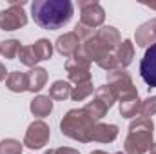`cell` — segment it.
Masks as SVG:
<instances>
[{"mask_svg":"<svg viewBox=\"0 0 156 154\" xmlns=\"http://www.w3.org/2000/svg\"><path fill=\"white\" fill-rule=\"evenodd\" d=\"M73 33H75L78 38H80V42H82V40L85 42V40H89L91 37H93V29L85 27L83 24H76V26H75V31H73Z\"/></svg>","mask_w":156,"mask_h":154,"instance_id":"29","label":"cell"},{"mask_svg":"<svg viewBox=\"0 0 156 154\" xmlns=\"http://www.w3.org/2000/svg\"><path fill=\"white\" fill-rule=\"evenodd\" d=\"M147 7H151V9H156V4H145Z\"/></svg>","mask_w":156,"mask_h":154,"instance_id":"34","label":"cell"},{"mask_svg":"<svg viewBox=\"0 0 156 154\" xmlns=\"http://www.w3.org/2000/svg\"><path fill=\"white\" fill-rule=\"evenodd\" d=\"M147 154H156V143L151 145V149H149V152H147Z\"/></svg>","mask_w":156,"mask_h":154,"instance_id":"32","label":"cell"},{"mask_svg":"<svg viewBox=\"0 0 156 154\" xmlns=\"http://www.w3.org/2000/svg\"><path fill=\"white\" fill-rule=\"evenodd\" d=\"M93 91H94V85H93L91 80L83 82V83H78L76 87H73V91H71V98H73V102H82V100L89 98L93 94Z\"/></svg>","mask_w":156,"mask_h":154,"instance_id":"22","label":"cell"},{"mask_svg":"<svg viewBox=\"0 0 156 154\" xmlns=\"http://www.w3.org/2000/svg\"><path fill=\"white\" fill-rule=\"evenodd\" d=\"M71 91H73V87H71V83L69 82H66V80H56L51 87H49V98L51 100H67V98H71Z\"/></svg>","mask_w":156,"mask_h":154,"instance_id":"17","label":"cell"},{"mask_svg":"<svg viewBox=\"0 0 156 154\" xmlns=\"http://www.w3.org/2000/svg\"><path fill=\"white\" fill-rule=\"evenodd\" d=\"M154 123L151 118L138 116L129 125V134L125 138V154H145L153 145Z\"/></svg>","mask_w":156,"mask_h":154,"instance_id":"3","label":"cell"},{"mask_svg":"<svg viewBox=\"0 0 156 154\" xmlns=\"http://www.w3.org/2000/svg\"><path fill=\"white\" fill-rule=\"evenodd\" d=\"M118 136V127L113 123H96L91 134V142H100V143H111Z\"/></svg>","mask_w":156,"mask_h":154,"instance_id":"13","label":"cell"},{"mask_svg":"<svg viewBox=\"0 0 156 154\" xmlns=\"http://www.w3.org/2000/svg\"><path fill=\"white\" fill-rule=\"evenodd\" d=\"M49 136H51V129L45 121L42 120H37L33 121L27 131H26V136H24V145L37 151V149H42L44 145H47L49 142Z\"/></svg>","mask_w":156,"mask_h":154,"instance_id":"7","label":"cell"},{"mask_svg":"<svg viewBox=\"0 0 156 154\" xmlns=\"http://www.w3.org/2000/svg\"><path fill=\"white\" fill-rule=\"evenodd\" d=\"M29 109H31V113L35 116L44 118V116H47L53 111V100H51L49 96H42V94H40V96H37V98L31 102Z\"/></svg>","mask_w":156,"mask_h":154,"instance_id":"18","label":"cell"},{"mask_svg":"<svg viewBox=\"0 0 156 154\" xmlns=\"http://www.w3.org/2000/svg\"><path fill=\"white\" fill-rule=\"evenodd\" d=\"M96 38H100L104 44H107L111 49H116L118 45H120V33H118L116 27H113V26H104V27H100L98 31H96V35H94Z\"/></svg>","mask_w":156,"mask_h":154,"instance_id":"16","label":"cell"},{"mask_svg":"<svg viewBox=\"0 0 156 154\" xmlns=\"http://www.w3.org/2000/svg\"><path fill=\"white\" fill-rule=\"evenodd\" d=\"M115 154H125V152H115Z\"/></svg>","mask_w":156,"mask_h":154,"instance_id":"36","label":"cell"},{"mask_svg":"<svg viewBox=\"0 0 156 154\" xmlns=\"http://www.w3.org/2000/svg\"><path fill=\"white\" fill-rule=\"evenodd\" d=\"M18 58L27 67H37V64L40 62L37 53H35V49H33V45H22L20 51H18Z\"/></svg>","mask_w":156,"mask_h":154,"instance_id":"23","label":"cell"},{"mask_svg":"<svg viewBox=\"0 0 156 154\" xmlns=\"http://www.w3.org/2000/svg\"><path fill=\"white\" fill-rule=\"evenodd\" d=\"M20 42L18 40H5V42H2L0 44V54L4 56V58H7V60H13L15 56H18V51H20Z\"/></svg>","mask_w":156,"mask_h":154,"instance_id":"25","label":"cell"},{"mask_svg":"<svg viewBox=\"0 0 156 154\" xmlns=\"http://www.w3.org/2000/svg\"><path fill=\"white\" fill-rule=\"evenodd\" d=\"M26 80H27V91L38 93L44 89V85L47 82V71L44 67H33L29 73H26Z\"/></svg>","mask_w":156,"mask_h":154,"instance_id":"14","label":"cell"},{"mask_svg":"<svg viewBox=\"0 0 156 154\" xmlns=\"http://www.w3.org/2000/svg\"><path fill=\"white\" fill-rule=\"evenodd\" d=\"M73 2L69 0H35L31 4V13L35 24L42 29H60L73 16Z\"/></svg>","mask_w":156,"mask_h":154,"instance_id":"1","label":"cell"},{"mask_svg":"<svg viewBox=\"0 0 156 154\" xmlns=\"http://www.w3.org/2000/svg\"><path fill=\"white\" fill-rule=\"evenodd\" d=\"M91 154H107V152H105V151H93Z\"/></svg>","mask_w":156,"mask_h":154,"instance_id":"33","label":"cell"},{"mask_svg":"<svg viewBox=\"0 0 156 154\" xmlns=\"http://www.w3.org/2000/svg\"><path fill=\"white\" fill-rule=\"evenodd\" d=\"M33 49H35V53H37V56H38L40 62H42V60H49V58L53 56V44L45 38L37 40L35 45H33Z\"/></svg>","mask_w":156,"mask_h":154,"instance_id":"26","label":"cell"},{"mask_svg":"<svg viewBox=\"0 0 156 154\" xmlns=\"http://www.w3.org/2000/svg\"><path fill=\"white\" fill-rule=\"evenodd\" d=\"M140 98H129V100H122L120 102V114L123 118H136L140 116Z\"/></svg>","mask_w":156,"mask_h":154,"instance_id":"20","label":"cell"},{"mask_svg":"<svg viewBox=\"0 0 156 154\" xmlns=\"http://www.w3.org/2000/svg\"><path fill=\"white\" fill-rule=\"evenodd\" d=\"M66 71H67L69 80L75 82L76 85L83 83V82H89L91 80V62L82 53H76L75 56H71L66 62Z\"/></svg>","mask_w":156,"mask_h":154,"instance_id":"6","label":"cell"},{"mask_svg":"<svg viewBox=\"0 0 156 154\" xmlns=\"http://www.w3.org/2000/svg\"><path fill=\"white\" fill-rule=\"evenodd\" d=\"M83 111L91 116L94 121H98V120H102L104 116L107 114V111H109V109H107V107H105L100 100H96V98H94V100L87 102V105L83 107Z\"/></svg>","mask_w":156,"mask_h":154,"instance_id":"21","label":"cell"},{"mask_svg":"<svg viewBox=\"0 0 156 154\" xmlns=\"http://www.w3.org/2000/svg\"><path fill=\"white\" fill-rule=\"evenodd\" d=\"M115 54H116L118 65H120L122 69H125L127 65H131V62H133V58H134V44H133L131 40L120 42V45L116 47Z\"/></svg>","mask_w":156,"mask_h":154,"instance_id":"15","label":"cell"},{"mask_svg":"<svg viewBox=\"0 0 156 154\" xmlns=\"http://www.w3.org/2000/svg\"><path fill=\"white\" fill-rule=\"evenodd\" d=\"M78 53H82L89 62H94V64H98L102 58H105L107 54H111V53H115V49H111L107 44H104L100 38H96V37H91L89 40H85L82 45H80V49H78Z\"/></svg>","mask_w":156,"mask_h":154,"instance_id":"9","label":"cell"},{"mask_svg":"<svg viewBox=\"0 0 156 154\" xmlns=\"http://www.w3.org/2000/svg\"><path fill=\"white\" fill-rule=\"evenodd\" d=\"M44 154H55V151H53V149H49V151H45Z\"/></svg>","mask_w":156,"mask_h":154,"instance_id":"35","label":"cell"},{"mask_svg":"<svg viewBox=\"0 0 156 154\" xmlns=\"http://www.w3.org/2000/svg\"><path fill=\"white\" fill-rule=\"evenodd\" d=\"M80 45H82V42H80V38H78L75 33H64L62 37H58L56 42H55L56 51L62 56H66V58L75 56L78 53V49H80Z\"/></svg>","mask_w":156,"mask_h":154,"instance_id":"11","label":"cell"},{"mask_svg":"<svg viewBox=\"0 0 156 154\" xmlns=\"http://www.w3.org/2000/svg\"><path fill=\"white\" fill-rule=\"evenodd\" d=\"M5 85L11 93H24L27 91V80H26V75L20 73V71H13L9 73L7 78H5Z\"/></svg>","mask_w":156,"mask_h":154,"instance_id":"19","label":"cell"},{"mask_svg":"<svg viewBox=\"0 0 156 154\" xmlns=\"http://www.w3.org/2000/svg\"><path fill=\"white\" fill-rule=\"evenodd\" d=\"M26 2H11L7 9L0 11V29L16 31L27 24V15L24 11Z\"/></svg>","mask_w":156,"mask_h":154,"instance_id":"5","label":"cell"},{"mask_svg":"<svg viewBox=\"0 0 156 154\" xmlns=\"http://www.w3.org/2000/svg\"><path fill=\"white\" fill-rule=\"evenodd\" d=\"M5 78H7V71H5V67L0 64V82H2V80H5Z\"/></svg>","mask_w":156,"mask_h":154,"instance_id":"31","label":"cell"},{"mask_svg":"<svg viewBox=\"0 0 156 154\" xmlns=\"http://www.w3.org/2000/svg\"><path fill=\"white\" fill-rule=\"evenodd\" d=\"M55 154H80L76 149H71V147H60V149H55Z\"/></svg>","mask_w":156,"mask_h":154,"instance_id":"30","label":"cell"},{"mask_svg":"<svg viewBox=\"0 0 156 154\" xmlns=\"http://www.w3.org/2000/svg\"><path fill=\"white\" fill-rule=\"evenodd\" d=\"M78 5H80V9H82L80 24H83V26L89 27V29L100 27V26L104 24V20H105V11H104V7H102L98 2H94V0H89V2L82 0V2H78Z\"/></svg>","mask_w":156,"mask_h":154,"instance_id":"8","label":"cell"},{"mask_svg":"<svg viewBox=\"0 0 156 154\" xmlns=\"http://www.w3.org/2000/svg\"><path fill=\"white\" fill-rule=\"evenodd\" d=\"M107 87L113 91V94L120 102L138 96V91H136V87L133 83V78L129 76V73L125 69H122V67L107 73Z\"/></svg>","mask_w":156,"mask_h":154,"instance_id":"4","label":"cell"},{"mask_svg":"<svg viewBox=\"0 0 156 154\" xmlns=\"http://www.w3.org/2000/svg\"><path fill=\"white\" fill-rule=\"evenodd\" d=\"M94 96H96V100H100L107 109H111V107L115 105V102H116V96H115V94H113V91L107 87V83H105V85L96 87V89H94Z\"/></svg>","mask_w":156,"mask_h":154,"instance_id":"24","label":"cell"},{"mask_svg":"<svg viewBox=\"0 0 156 154\" xmlns=\"http://www.w3.org/2000/svg\"><path fill=\"white\" fill-rule=\"evenodd\" d=\"M134 40H136V45L138 47L153 45L156 42V18H151L149 22L142 24L136 29V33H134Z\"/></svg>","mask_w":156,"mask_h":154,"instance_id":"12","label":"cell"},{"mask_svg":"<svg viewBox=\"0 0 156 154\" xmlns=\"http://www.w3.org/2000/svg\"><path fill=\"white\" fill-rule=\"evenodd\" d=\"M0 154H22V143L13 140V138L2 140L0 142Z\"/></svg>","mask_w":156,"mask_h":154,"instance_id":"27","label":"cell"},{"mask_svg":"<svg viewBox=\"0 0 156 154\" xmlns=\"http://www.w3.org/2000/svg\"><path fill=\"white\" fill-rule=\"evenodd\" d=\"M140 75L149 87L156 89V42L147 47V51L140 62Z\"/></svg>","mask_w":156,"mask_h":154,"instance_id":"10","label":"cell"},{"mask_svg":"<svg viewBox=\"0 0 156 154\" xmlns=\"http://www.w3.org/2000/svg\"><path fill=\"white\" fill-rule=\"evenodd\" d=\"M94 125H96V121L83 109H71L62 118L60 131L64 136H67L71 140L87 143V142H91V134H93Z\"/></svg>","mask_w":156,"mask_h":154,"instance_id":"2","label":"cell"},{"mask_svg":"<svg viewBox=\"0 0 156 154\" xmlns=\"http://www.w3.org/2000/svg\"><path fill=\"white\" fill-rule=\"evenodd\" d=\"M154 114H156V96H149L140 105V116L151 118V116H154Z\"/></svg>","mask_w":156,"mask_h":154,"instance_id":"28","label":"cell"}]
</instances>
